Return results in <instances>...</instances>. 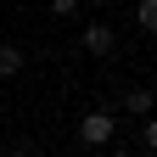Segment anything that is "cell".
Segmentation results:
<instances>
[{
  "label": "cell",
  "mask_w": 157,
  "mask_h": 157,
  "mask_svg": "<svg viewBox=\"0 0 157 157\" xmlns=\"http://www.w3.org/2000/svg\"><path fill=\"white\" fill-rule=\"evenodd\" d=\"M78 140H84V146H107V140H112V112L95 107L84 124H78Z\"/></svg>",
  "instance_id": "cell-1"
},
{
  "label": "cell",
  "mask_w": 157,
  "mask_h": 157,
  "mask_svg": "<svg viewBox=\"0 0 157 157\" xmlns=\"http://www.w3.org/2000/svg\"><path fill=\"white\" fill-rule=\"evenodd\" d=\"M78 45H84L90 56H107V51H112V28H107V23H90V28H84V39H78Z\"/></svg>",
  "instance_id": "cell-2"
},
{
  "label": "cell",
  "mask_w": 157,
  "mask_h": 157,
  "mask_svg": "<svg viewBox=\"0 0 157 157\" xmlns=\"http://www.w3.org/2000/svg\"><path fill=\"white\" fill-rule=\"evenodd\" d=\"M151 107H157L151 90H124V112H129V118H151Z\"/></svg>",
  "instance_id": "cell-3"
},
{
  "label": "cell",
  "mask_w": 157,
  "mask_h": 157,
  "mask_svg": "<svg viewBox=\"0 0 157 157\" xmlns=\"http://www.w3.org/2000/svg\"><path fill=\"white\" fill-rule=\"evenodd\" d=\"M11 73H23V51H17V45H0V78H11Z\"/></svg>",
  "instance_id": "cell-4"
},
{
  "label": "cell",
  "mask_w": 157,
  "mask_h": 157,
  "mask_svg": "<svg viewBox=\"0 0 157 157\" xmlns=\"http://www.w3.org/2000/svg\"><path fill=\"white\" fill-rule=\"evenodd\" d=\"M140 28L157 34V0H140Z\"/></svg>",
  "instance_id": "cell-5"
},
{
  "label": "cell",
  "mask_w": 157,
  "mask_h": 157,
  "mask_svg": "<svg viewBox=\"0 0 157 157\" xmlns=\"http://www.w3.org/2000/svg\"><path fill=\"white\" fill-rule=\"evenodd\" d=\"M140 140H146V146L157 151V118H146V129H140Z\"/></svg>",
  "instance_id": "cell-6"
},
{
  "label": "cell",
  "mask_w": 157,
  "mask_h": 157,
  "mask_svg": "<svg viewBox=\"0 0 157 157\" xmlns=\"http://www.w3.org/2000/svg\"><path fill=\"white\" fill-rule=\"evenodd\" d=\"M107 157H135V151H107Z\"/></svg>",
  "instance_id": "cell-7"
}]
</instances>
